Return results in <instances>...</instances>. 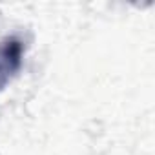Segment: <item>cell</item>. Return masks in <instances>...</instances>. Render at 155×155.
<instances>
[{
  "instance_id": "obj_1",
  "label": "cell",
  "mask_w": 155,
  "mask_h": 155,
  "mask_svg": "<svg viewBox=\"0 0 155 155\" xmlns=\"http://www.w3.org/2000/svg\"><path fill=\"white\" fill-rule=\"evenodd\" d=\"M24 64V42L15 37H4L0 40V91L18 75Z\"/></svg>"
}]
</instances>
